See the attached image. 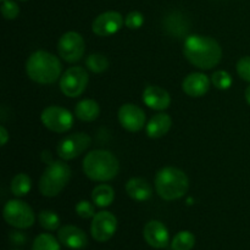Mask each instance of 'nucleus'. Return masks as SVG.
I'll use <instances>...</instances> for the list:
<instances>
[{
	"instance_id": "obj_1",
	"label": "nucleus",
	"mask_w": 250,
	"mask_h": 250,
	"mask_svg": "<svg viewBox=\"0 0 250 250\" xmlns=\"http://www.w3.org/2000/svg\"><path fill=\"white\" fill-rule=\"evenodd\" d=\"M183 55L198 68L211 70L221 61L222 49L219 42L211 37L192 34L186 39Z\"/></svg>"
},
{
	"instance_id": "obj_2",
	"label": "nucleus",
	"mask_w": 250,
	"mask_h": 250,
	"mask_svg": "<svg viewBox=\"0 0 250 250\" xmlns=\"http://www.w3.org/2000/svg\"><path fill=\"white\" fill-rule=\"evenodd\" d=\"M60 60L53 54L38 50L32 54L26 62L27 76L39 84H51L61 76Z\"/></svg>"
},
{
	"instance_id": "obj_3",
	"label": "nucleus",
	"mask_w": 250,
	"mask_h": 250,
	"mask_svg": "<svg viewBox=\"0 0 250 250\" xmlns=\"http://www.w3.org/2000/svg\"><path fill=\"white\" fill-rule=\"evenodd\" d=\"M119 160L111 151L93 150L83 160V171L89 180L95 182H107L119 173Z\"/></svg>"
},
{
	"instance_id": "obj_4",
	"label": "nucleus",
	"mask_w": 250,
	"mask_h": 250,
	"mask_svg": "<svg viewBox=\"0 0 250 250\" xmlns=\"http://www.w3.org/2000/svg\"><path fill=\"white\" fill-rule=\"evenodd\" d=\"M189 181L187 175L177 167H164L156 173L155 188L159 197L164 200H176L188 192Z\"/></svg>"
},
{
	"instance_id": "obj_5",
	"label": "nucleus",
	"mask_w": 250,
	"mask_h": 250,
	"mask_svg": "<svg viewBox=\"0 0 250 250\" xmlns=\"http://www.w3.org/2000/svg\"><path fill=\"white\" fill-rule=\"evenodd\" d=\"M71 178V168L63 161H51L39 180V190L44 197H56Z\"/></svg>"
},
{
	"instance_id": "obj_6",
	"label": "nucleus",
	"mask_w": 250,
	"mask_h": 250,
	"mask_svg": "<svg viewBox=\"0 0 250 250\" xmlns=\"http://www.w3.org/2000/svg\"><path fill=\"white\" fill-rule=\"evenodd\" d=\"M4 219L10 226L16 227V229H24L28 227L33 226L34 221H36V216L27 203L22 202V200H10L5 204L4 211Z\"/></svg>"
},
{
	"instance_id": "obj_7",
	"label": "nucleus",
	"mask_w": 250,
	"mask_h": 250,
	"mask_svg": "<svg viewBox=\"0 0 250 250\" xmlns=\"http://www.w3.org/2000/svg\"><path fill=\"white\" fill-rule=\"evenodd\" d=\"M87 71L80 66L68 68L60 77V89L66 97L77 98L82 94L88 85Z\"/></svg>"
},
{
	"instance_id": "obj_8",
	"label": "nucleus",
	"mask_w": 250,
	"mask_h": 250,
	"mask_svg": "<svg viewBox=\"0 0 250 250\" xmlns=\"http://www.w3.org/2000/svg\"><path fill=\"white\" fill-rule=\"evenodd\" d=\"M85 43L83 37L77 32H66L58 43V53L66 62H77L84 55Z\"/></svg>"
},
{
	"instance_id": "obj_9",
	"label": "nucleus",
	"mask_w": 250,
	"mask_h": 250,
	"mask_svg": "<svg viewBox=\"0 0 250 250\" xmlns=\"http://www.w3.org/2000/svg\"><path fill=\"white\" fill-rule=\"evenodd\" d=\"M41 120L44 126L55 133H65L73 125V116L67 109L61 106H48L43 110Z\"/></svg>"
},
{
	"instance_id": "obj_10",
	"label": "nucleus",
	"mask_w": 250,
	"mask_h": 250,
	"mask_svg": "<svg viewBox=\"0 0 250 250\" xmlns=\"http://www.w3.org/2000/svg\"><path fill=\"white\" fill-rule=\"evenodd\" d=\"M90 144H92V138L87 133L78 132L61 139L56 151L62 160H72L84 153Z\"/></svg>"
},
{
	"instance_id": "obj_11",
	"label": "nucleus",
	"mask_w": 250,
	"mask_h": 250,
	"mask_svg": "<svg viewBox=\"0 0 250 250\" xmlns=\"http://www.w3.org/2000/svg\"><path fill=\"white\" fill-rule=\"evenodd\" d=\"M117 229V219L109 211H100L93 217L90 225L92 237L98 242H107Z\"/></svg>"
},
{
	"instance_id": "obj_12",
	"label": "nucleus",
	"mask_w": 250,
	"mask_h": 250,
	"mask_svg": "<svg viewBox=\"0 0 250 250\" xmlns=\"http://www.w3.org/2000/svg\"><path fill=\"white\" fill-rule=\"evenodd\" d=\"M124 26V17L117 11H106L100 14L93 21L92 29L99 37H109L119 32Z\"/></svg>"
},
{
	"instance_id": "obj_13",
	"label": "nucleus",
	"mask_w": 250,
	"mask_h": 250,
	"mask_svg": "<svg viewBox=\"0 0 250 250\" xmlns=\"http://www.w3.org/2000/svg\"><path fill=\"white\" fill-rule=\"evenodd\" d=\"M120 125L128 132H138L146 125V112L137 105L124 104L119 110Z\"/></svg>"
},
{
	"instance_id": "obj_14",
	"label": "nucleus",
	"mask_w": 250,
	"mask_h": 250,
	"mask_svg": "<svg viewBox=\"0 0 250 250\" xmlns=\"http://www.w3.org/2000/svg\"><path fill=\"white\" fill-rule=\"evenodd\" d=\"M143 236L146 243L156 249H164L168 246L170 236L165 225L156 220H151L144 226Z\"/></svg>"
},
{
	"instance_id": "obj_15",
	"label": "nucleus",
	"mask_w": 250,
	"mask_h": 250,
	"mask_svg": "<svg viewBox=\"0 0 250 250\" xmlns=\"http://www.w3.org/2000/svg\"><path fill=\"white\" fill-rule=\"evenodd\" d=\"M58 239L62 246L73 250L84 249L88 246V238L85 232L72 225H66V226L59 229Z\"/></svg>"
},
{
	"instance_id": "obj_16",
	"label": "nucleus",
	"mask_w": 250,
	"mask_h": 250,
	"mask_svg": "<svg viewBox=\"0 0 250 250\" xmlns=\"http://www.w3.org/2000/svg\"><path fill=\"white\" fill-rule=\"evenodd\" d=\"M143 102L150 109L163 111L170 106L171 97L164 88L159 85H149L143 92Z\"/></svg>"
},
{
	"instance_id": "obj_17",
	"label": "nucleus",
	"mask_w": 250,
	"mask_h": 250,
	"mask_svg": "<svg viewBox=\"0 0 250 250\" xmlns=\"http://www.w3.org/2000/svg\"><path fill=\"white\" fill-rule=\"evenodd\" d=\"M210 88V80L204 73L194 72L188 75L182 82V89L192 98H200L208 93Z\"/></svg>"
},
{
	"instance_id": "obj_18",
	"label": "nucleus",
	"mask_w": 250,
	"mask_h": 250,
	"mask_svg": "<svg viewBox=\"0 0 250 250\" xmlns=\"http://www.w3.org/2000/svg\"><path fill=\"white\" fill-rule=\"evenodd\" d=\"M126 192L129 198L137 202H146L150 199L153 190L148 181L141 177H133L126 183Z\"/></svg>"
},
{
	"instance_id": "obj_19",
	"label": "nucleus",
	"mask_w": 250,
	"mask_h": 250,
	"mask_svg": "<svg viewBox=\"0 0 250 250\" xmlns=\"http://www.w3.org/2000/svg\"><path fill=\"white\" fill-rule=\"evenodd\" d=\"M171 126H172V120L168 115L160 112V114H156L149 120V122L146 124V134L150 138H161L165 134H167V132L170 131Z\"/></svg>"
},
{
	"instance_id": "obj_20",
	"label": "nucleus",
	"mask_w": 250,
	"mask_h": 250,
	"mask_svg": "<svg viewBox=\"0 0 250 250\" xmlns=\"http://www.w3.org/2000/svg\"><path fill=\"white\" fill-rule=\"evenodd\" d=\"M99 114V104L93 99H84L76 105L75 115L78 120H81V121L92 122L98 119Z\"/></svg>"
},
{
	"instance_id": "obj_21",
	"label": "nucleus",
	"mask_w": 250,
	"mask_h": 250,
	"mask_svg": "<svg viewBox=\"0 0 250 250\" xmlns=\"http://www.w3.org/2000/svg\"><path fill=\"white\" fill-rule=\"evenodd\" d=\"M115 199V192L111 186L109 185H99L93 189L92 200L97 207L106 208L112 204Z\"/></svg>"
},
{
	"instance_id": "obj_22",
	"label": "nucleus",
	"mask_w": 250,
	"mask_h": 250,
	"mask_svg": "<svg viewBox=\"0 0 250 250\" xmlns=\"http://www.w3.org/2000/svg\"><path fill=\"white\" fill-rule=\"evenodd\" d=\"M32 187V180L26 173H19L11 181V192L15 197H24L29 193Z\"/></svg>"
},
{
	"instance_id": "obj_23",
	"label": "nucleus",
	"mask_w": 250,
	"mask_h": 250,
	"mask_svg": "<svg viewBox=\"0 0 250 250\" xmlns=\"http://www.w3.org/2000/svg\"><path fill=\"white\" fill-rule=\"evenodd\" d=\"M195 244V237L189 231H181L173 237L171 242L172 250H192Z\"/></svg>"
},
{
	"instance_id": "obj_24",
	"label": "nucleus",
	"mask_w": 250,
	"mask_h": 250,
	"mask_svg": "<svg viewBox=\"0 0 250 250\" xmlns=\"http://www.w3.org/2000/svg\"><path fill=\"white\" fill-rule=\"evenodd\" d=\"M32 250H60V244L54 236L43 233L36 237Z\"/></svg>"
},
{
	"instance_id": "obj_25",
	"label": "nucleus",
	"mask_w": 250,
	"mask_h": 250,
	"mask_svg": "<svg viewBox=\"0 0 250 250\" xmlns=\"http://www.w3.org/2000/svg\"><path fill=\"white\" fill-rule=\"evenodd\" d=\"M85 65L92 72L102 73L109 68V60L103 54H90L85 59Z\"/></svg>"
},
{
	"instance_id": "obj_26",
	"label": "nucleus",
	"mask_w": 250,
	"mask_h": 250,
	"mask_svg": "<svg viewBox=\"0 0 250 250\" xmlns=\"http://www.w3.org/2000/svg\"><path fill=\"white\" fill-rule=\"evenodd\" d=\"M39 224L46 231H56L60 226V217L50 210H43L39 212Z\"/></svg>"
},
{
	"instance_id": "obj_27",
	"label": "nucleus",
	"mask_w": 250,
	"mask_h": 250,
	"mask_svg": "<svg viewBox=\"0 0 250 250\" xmlns=\"http://www.w3.org/2000/svg\"><path fill=\"white\" fill-rule=\"evenodd\" d=\"M232 82H233V81H232V76L229 75L227 71H215L211 76V83L217 88V89H229L232 85Z\"/></svg>"
},
{
	"instance_id": "obj_28",
	"label": "nucleus",
	"mask_w": 250,
	"mask_h": 250,
	"mask_svg": "<svg viewBox=\"0 0 250 250\" xmlns=\"http://www.w3.org/2000/svg\"><path fill=\"white\" fill-rule=\"evenodd\" d=\"M20 14V7L12 0H5L1 5V15L6 20H15Z\"/></svg>"
},
{
	"instance_id": "obj_29",
	"label": "nucleus",
	"mask_w": 250,
	"mask_h": 250,
	"mask_svg": "<svg viewBox=\"0 0 250 250\" xmlns=\"http://www.w3.org/2000/svg\"><path fill=\"white\" fill-rule=\"evenodd\" d=\"M76 214L82 219H90L95 216V209L89 202L87 200H81L76 205Z\"/></svg>"
},
{
	"instance_id": "obj_30",
	"label": "nucleus",
	"mask_w": 250,
	"mask_h": 250,
	"mask_svg": "<svg viewBox=\"0 0 250 250\" xmlns=\"http://www.w3.org/2000/svg\"><path fill=\"white\" fill-rule=\"evenodd\" d=\"M144 16L139 11H131L125 19V24L131 29H138L143 26Z\"/></svg>"
},
{
	"instance_id": "obj_31",
	"label": "nucleus",
	"mask_w": 250,
	"mask_h": 250,
	"mask_svg": "<svg viewBox=\"0 0 250 250\" xmlns=\"http://www.w3.org/2000/svg\"><path fill=\"white\" fill-rule=\"evenodd\" d=\"M237 73L246 82L250 83V56H244L237 62Z\"/></svg>"
},
{
	"instance_id": "obj_32",
	"label": "nucleus",
	"mask_w": 250,
	"mask_h": 250,
	"mask_svg": "<svg viewBox=\"0 0 250 250\" xmlns=\"http://www.w3.org/2000/svg\"><path fill=\"white\" fill-rule=\"evenodd\" d=\"M0 141H1V146H5L9 141V133L4 126L0 127Z\"/></svg>"
},
{
	"instance_id": "obj_33",
	"label": "nucleus",
	"mask_w": 250,
	"mask_h": 250,
	"mask_svg": "<svg viewBox=\"0 0 250 250\" xmlns=\"http://www.w3.org/2000/svg\"><path fill=\"white\" fill-rule=\"evenodd\" d=\"M42 160L44 161V163L46 164V165H48V164H50L51 161H54V160H51V155H50V153H48V151H43V154H42Z\"/></svg>"
},
{
	"instance_id": "obj_34",
	"label": "nucleus",
	"mask_w": 250,
	"mask_h": 250,
	"mask_svg": "<svg viewBox=\"0 0 250 250\" xmlns=\"http://www.w3.org/2000/svg\"><path fill=\"white\" fill-rule=\"evenodd\" d=\"M246 100H247V103L250 105V85H248L246 89Z\"/></svg>"
},
{
	"instance_id": "obj_35",
	"label": "nucleus",
	"mask_w": 250,
	"mask_h": 250,
	"mask_svg": "<svg viewBox=\"0 0 250 250\" xmlns=\"http://www.w3.org/2000/svg\"><path fill=\"white\" fill-rule=\"evenodd\" d=\"M20 1H27V0H20Z\"/></svg>"
},
{
	"instance_id": "obj_36",
	"label": "nucleus",
	"mask_w": 250,
	"mask_h": 250,
	"mask_svg": "<svg viewBox=\"0 0 250 250\" xmlns=\"http://www.w3.org/2000/svg\"><path fill=\"white\" fill-rule=\"evenodd\" d=\"M2 1H5V0H2Z\"/></svg>"
}]
</instances>
